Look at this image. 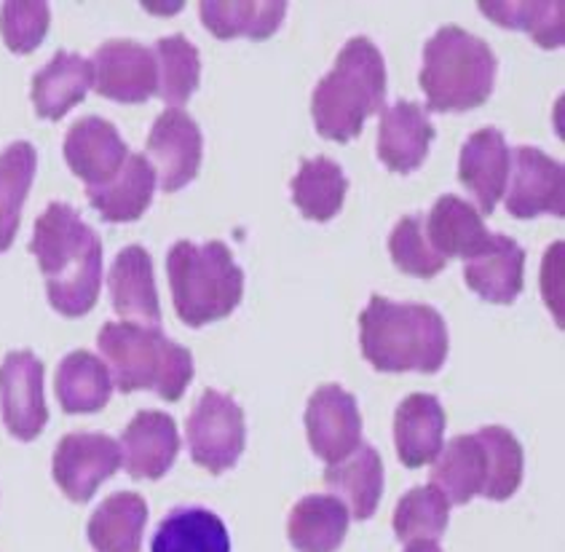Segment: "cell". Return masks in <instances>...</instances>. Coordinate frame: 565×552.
<instances>
[{"label":"cell","mask_w":565,"mask_h":552,"mask_svg":"<svg viewBox=\"0 0 565 552\" xmlns=\"http://www.w3.org/2000/svg\"><path fill=\"white\" fill-rule=\"evenodd\" d=\"M97 347L108 362L118 392L153 389L167 403H178L193 381V357L169 341L159 328L137 322H108L97 336Z\"/></svg>","instance_id":"obj_4"},{"label":"cell","mask_w":565,"mask_h":552,"mask_svg":"<svg viewBox=\"0 0 565 552\" xmlns=\"http://www.w3.org/2000/svg\"><path fill=\"white\" fill-rule=\"evenodd\" d=\"M424 231L435 253L443 255L445 261H472L475 255L486 253L493 242V234H488L480 212L454 193L437 199L429 217L424 221Z\"/></svg>","instance_id":"obj_19"},{"label":"cell","mask_w":565,"mask_h":552,"mask_svg":"<svg viewBox=\"0 0 565 552\" xmlns=\"http://www.w3.org/2000/svg\"><path fill=\"white\" fill-rule=\"evenodd\" d=\"M0 407L3 424L17 440H35L49 422L43 397V362L33 351H9L0 365Z\"/></svg>","instance_id":"obj_9"},{"label":"cell","mask_w":565,"mask_h":552,"mask_svg":"<svg viewBox=\"0 0 565 552\" xmlns=\"http://www.w3.org/2000/svg\"><path fill=\"white\" fill-rule=\"evenodd\" d=\"M118 467L121 445L103 432H73L54 450V480L75 505H86Z\"/></svg>","instance_id":"obj_8"},{"label":"cell","mask_w":565,"mask_h":552,"mask_svg":"<svg viewBox=\"0 0 565 552\" xmlns=\"http://www.w3.org/2000/svg\"><path fill=\"white\" fill-rule=\"evenodd\" d=\"M365 360L381 373H437L448 360V328L437 309L424 304H394L373 295L360 317Z\"/></svg>","instance_id":"obj_2"},{"label":"cell","mask_w":565,"mask_h":552,"mask_svg":"<svg viewBox=\"0 0 565 552\" xmlns=\"http://www.w3.org/2000/svg\"><path fill=\"white\" fill-rule=\"evenodd\" d=\"M121 464L135 480H159L180 454L178 424L161 411H140L121 435Z\"/></svg>","instance_id":"obj_15"},{"label":"cell","mask_w":565,"mask_h":552,"mask_svg":"<svg viewBox=\"0 0 565 552\" xmlns=\"http://www.w3.org/2000/svg\"><path fill=\"white\" fill-rule=\"evenodd\" d=\"M405 552H443L437 542H411Z\"/></svg>","instance_id":"obj_39"},{"label":"cell","mask_w":565,"mask_h":552,"mask_svg":"<svg viewBox=\"0 0 565 552\" xmlns=\"http://www.w3.org/2000/svg\"><path fill=\"white\" fill-rule=\"evenodd\" d=\"M156 56V71H159V94L164 103L178 108V105L188 103L193 92L199 89L201 78V60L199 49L188 41L185 35H169L156 41L153 46Z\"/></svg>","instance_id":"obj_34"},{"label":"cell","mask_w":565,"mask_h":552,"mask_svg":"<svg viewBox=\"0 0 565 552\" xmlns=\"http://www.w3.org/2000/svg\"><path fill=\"white\" fill-rule=\"evenodd\" d=\"M306 435L311 450L328 464H338L362 445V416L354 394L328 384L311 394L306 407Z\"/></svg>","instance_id":"obj_12"},{"label":"cell","mask_w":565,"mask_h":552,"mask_svg":"<svg viewBox=\"0 0 565 552\" xmlns=\"http://www.w3.org/2000/svg\"><path fill=\"white\" fill-rule=\"evenodd\" d=\"M108 287L113 309H116L118 317H124V322L159 328L161 304L159 293H156L153 261H150L146 247L131 244V247H124L116 255L108 274Z\"/></svg>","instance_id":"obj_17"},{"label":"cell","mask_w":565,"mask_h":552,"mask_svg":"<svg viewBox=\"0 0 565 552\" xmlns=\"http://www.w3.org/2000/svg\"><path fill=\"white\" fill-rule=\"evenodd\" d=\"M386 65L370 38H351L338 54L335 67L317 84L311 116L328 140L349 142L360 135L373 113L383 110Z\"/></svg>","instance_id":"obj_3"},{"label":"cell","mask_w":565,"mask_h":552,"mask_svg":"<svg viewBox=\"0 0 565 552\" xmlns=\"http://www.w3.org/2000/svg\"><path fill=\"white\" fill-rule=\"evenodd\" d=\"M201 22L220 41H231L236 35H247L253 41H266L279 30L281 19L287 14V3L281 0H255V3H242V0H204L199 3Z\"/></svg>","instance_id":"obj_30"},{"label":"cell","mask_w":565,"mask_h":552,"mask_svg":"<svg viewBox=\"0 0 565 552\" xmlns=\"http://www.w3.org/2000/svg\"><path fill=\"white\" fill-rule=\"evenodd\" d=\"M324 486L347 505L349 518L370 520L383 497V461L373 445L362 443L347 459L330 464Z\"/></svg>","instance_id":"obj_22"},{"label":"cell","mask_w":565,"mask_h":552,"mask_svg":"<svg viewBox=\"0 0 565 552\" xmlns=\"http://www.w3.org/2000/svg\"><path fill=\"white\" fill-rule=\"evenodd\" d=\"M174 311L188 328L225 319L242 304L244 272L223 242H178L167 255Z\"/></svg>","instance_id":"obj_6"},{"label":"cell","mask_w":565,"mask_h":552,"mask_svg":"<svg viewBox=\"0 0 565 552\" xmlns=\"http://www.w3.org/2000/svg\"><path fill=\"white\" fill-rule=\"evenodd\" d=\"M150 552H231V537L215 512L178 507L159 523Z\"/></svg>","instance_id":"obj_29"},{"label":"cell","mask_w":565,"mask_h":552,"mask_svg":"<svg viewBox=\"0 0 565 552\" xmlns=\"http://www.w3.org/2000/svg\"><path fill=\"white\" fill-rule=\"evenodd\" d=\"M450 520V505L435 486H418L399 499L394 510V534L399 542H437Z\"/></svg>","instance_id":"obj_35"},{"label":"cell","mask_w":565,"mask_h":552,"mask_svg":"<svg viewBox=\"0 0 565 552\" xmlns=\"http://www.w3.org/2000/svg\"><path fill=\"white\" fill-rule=\"evenodd\" d=\"M30 253L46 276L49 304L62 317H86L103 287V242L71 204L54 202L35 223Z\"/></svg>","instance_id":"obj_1"},{"label":"cell","mask_w":565,"mask_h":552,"mask_svg":"<svg viewBox=\"0 0 565 552\" xmlns=\"http://www.w3.org/2000/svg\"><path fill=\"white\" fill-rule=\"evenodd\" d=\"M349 531V510L332 493H311L292 507L287 539L298 552H335Z\"/></svg>","instance_id":"obj_24"},{"label":"cell","mask_w":565,"mask_h":552,"mask_svg":"<svg viewBox=\"0 0 565 552\" xmlns=\"http://www.w3.org/2000/svg\"><path fill=\"white\" fill-rule=\"evenodd\" d=\"M92 81L94 71L89 60L71 52L54 54V60L33 78L35 113L49 121H60L67 110H73L86 97Z\"/></svg>","instance_id":"obj_25"},{"label":"cell","mask_w":565,"mask_h":552,"mask_svg":"<svg viewBox=\"0 0 565 552\" xmlns=\"http://www.w3.org/2000/svg\"><path fill=\"white\" fill-rule=\"evenodd\" d=\"M482 14L501 28L523 30L542 49L563 46V11L565 6L557 3H477Z\"/></svg>","instance_id":"obj_36"},{"label":"cell","mask_w":565,"mask_h":552,"mask_svg":"<svg viewBox=\"0 0 565 552\" xmlns=\"http://www.w3.org/2000/svg\"><path fill=\"white\" fill-rule=\"evenodd\" d=\"M129 159L127 142L121 140L118 129L99 116H86L75 121L65 137V161L75 178H81L89 188L108 185L124 161Z\"/></svg>","instance_id":"obj_14"},{"label":"cell","mask_w":565,"mask_h":552,"mask_svg":"<svg viewBox=\"0 0 565 552\" xmlns=\"http://www.w3.org/2000/svg\"><path fill=\"white\" fill-rule=\"evenodd\" d=\"M486 482V454L477 435H458L431 461V486L448 505H467Z\"/></svg>","instance_id":"obj_28"},{"label":"cell","mask_w":565,"mask_h":552,"mask_svg":"<svg viewBox=\"0 0 565 552\" xmlns=\"http://www.w3.org/2000/svg\"><path fill=\"white\" fill-rule=\"evenodd\" d=\"M510 215L529 221L539 215H565V169L561 161L550 159L544 150L523 146L514 150V169L510 193Z\"/></svg>","instance_id":"obj_13"},{"label":"cell","mask_w":565,"mask_h":552,"mask_svg":"<svg viewBox=\"0 0 565 552\" xmlns=\"http://www.w3.org/2000/svg\"><path fill=\"white\" fill-rule=\"evenodd\" d=\"M38 153L30 142H11L0 153V253L17 240L22 204L33 185Z\"/></svg>","instance_id":"obj_32"},{"label":"cell","mask_w":565,"mask_h":552,"mask_svg":"<svg viewBox=\"0 0 565 552\" xmlns=\"http://www.w3.org/2000/svg\"><path fill=\"white\" fill-rule=\"evenodd\" d=\"M349 180L343 169L328 156L306 159L300 172L292 180V202L300 215L309 221L328 223L341 212L343 199H347Z\"/></svg>","instance_id":"obj_31"},{"label":"cell","mask_w":565,"mask_h":552,"mask_svg":"<svg viewBox=\"0 0 565 552\" xmlns=\"http://www.w3.org/2000/svg\"><path fill=\"white\" fill-rule=\"evenodd\" d=\"M475 435L486 454V482H482L480 497L507 501L523 482V445L504 426H482Z\"/></svg>","instance_id":"obj_33"},{"label":"cell","mask_w":565,"mask_h":552,"mask_svg":"<svg viewBox=\"0 0 565 552\" xmlns=\"http://www.w3.org/2000/svg\"><path fill=\"white\" fill-rule=\"evenodd\" d=\"M148 505L140 493L118 491L94 510L86 537L94 552H140Z\"/></svg>","instance_id":"obj_26"},{"label":"cell","mask_w":565,"mask_h":552,"mask_svg":"<svg viewBox=\"0 0 565 552\" xmlns=\"http://www.w3.org/2000/svg\"><path fill=\"white\" fill-rule=\"evenodd\" d=\"M525 250L510 236L493 234L491 247L463 266V282L488 304H514L523 293Z\"/></svg>","instance_id":"obj_21"},{"label":"cell","mask_w":565,"mask_h":552,"mask_svg":"<svg viewBox=\"0 0 565 552\" xmlns=\"http://www.w3.org/2000/svg\"><path fill=\"white\" fill-rule=\"evenodd\" d=\"M56 400L65 413H97L110 403V370L92 351H71L56 368Z\"/></svg>","instance_id":"obj_27"},{"label":"cell","mask_w":565,"mask_h":552,"mask_svg":"<svg viewBox=\"0 0 565 552\" xmlns=\"http://www.w3.org/2000/svg\"><path fill=\"white\" fill-rule=\"evenodd\" d=\"M185 435L191 459L206 473L223 475L225 469L236 467L247 445L244 411L228 394L206 389L188 416Z\"/></svg>","instance_id":"obj_7"},{"label":"cell","mask_w":565,"mask_h":552,"mask_svg":"<svg viewBox=\"0 0 565 552\" xmlns=\"http://www.w3.org/2000/svg\"><path fill=\"white\" fill-rule=\"evenodd\" d=\"M148 153L161 191L174 193L196 180L204 153L199 124L180 108H167L148 135Z\"/></svg>","instance_id":"obj_11"},{"label":"cell","mask_w":565,"mask_h":552,"mask_svg":"<svg viewBox=\"0 0 565 552\" xmlns=\"http://www.w3.org/2000/svg\"><path fill=\"white\" fill-rule=\"evenodd\" d=\"M92 71L94 92L116 103H146L159 86L156 56L137 41L103 43L92 56Z\"/></svg>","instance_id":"obj_10"},{"label":"cell","mask_w":565,"mask_h":552,"mask_svg":"<svg viewBox=\"0 0 565 552\" xmlns=\"http://www.w3.org/2000/svg\"><path fill=\"white\" fill-rule=\"evenodd\" d=\"M49 3L41 0H11L0 9V35L14 54L35 52L49 33Z\"/></svg>","instance_id":"obj_38"},{"label":"cell","mask_w":565,"mask_h":552,"mask_svg":"<svg viewBox=\"0 0 565 552\" xmlns=\"http://www.w3.org/2000/svg\"><path fill=\"white\" fill-rule=\"evenodd\" d=\"M435 140V127L426 113L411 99H399L392 108L381 110L379 124V159L392 172L411 174L424 164Z\"/></svg>","instance_id":"obj_18"},{"label":"cell","mask_w":565,"mask_h":552,"mask_svg":"<svg viewBox=\"0 0 565 552\" xmlns=\"http://www.w3.org/2000/svg\"><path fill=\"white\" fill-rule=\"evenodd\" d=\"M388 253H392L394 266L402 274L418 276V279H431L445 268L443 255L435 253L424 231V217L407 215L394 225L392 240H388Z\"/></svg>","instance_id":"obj_37"},{"label":"cell","mask_w":565,"mask_h":552,"mask_svg":"<svg viewBox=\"0 0 565 552\" xmlns=\"http://www.w3.org/2000/svg\"><path fill=\"white\" fill-rule=\"evenodd\" d=\"M493 49L458 24H445L424 49L418 84L426 108L435 113H463L488 103L495 84Z\"/></svg>","instance_id":"obj_5"},{"label":"cell","mask_w":565,"mask_h":552,"mask_svg":"<svg viewBox=\"0 0 565 552\" xmlns=\"http://www.w3.org/2000/svg\"><path fill=\"white\" fill-rule=\"evenodd\" d=\"M445 437V411L435 394H411L394 413V443L402 467L418 469L437 459Z\"/></svg>","instance_id":"obj_20"},{"label":"cell","mask_w":565,"mask_h":552,"mask_svg":"<svg viewBox=\"0 0 565 552\" xmlns=\"http://www.w3.org/2000/svg\"><path fill=\"white\" fill-rule=\"evenodd\" d=\"M510 146L499 129H480L463 142L458 180L475 197L480 215H491L510 183Z\"/></svg>","instance_id":"obj_16"},{"label":"cell","mask_w":565,"mask_h":552,"mask_svg":"<svg viewBox=\"0 0 565 552\" xmlns=\"http://www.w3.org/2000/svg\"><path fill=\"white\" fill-rule=\"evenodd\" d=\"M156 172L142 153H129L121 172L103 188H89L86 197L97 215L108 223L140 221L153 202Z\"/></svg>","instance_id":"obj_23"}]
</instances>
